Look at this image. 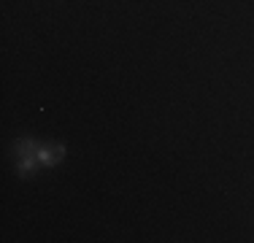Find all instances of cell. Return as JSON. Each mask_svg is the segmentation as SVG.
<instances>
[{
  "instance_id": "cell-1",
  "label": "cell",
  "mask_w": 254,
  "mask_h": 243,
  "mask_svg": "<svg viewBox=\"0 0 254 243\" xmlns=\"http://www.w3.org/2000/svg\"><path fill=\"white\" fill-rule=\"evenodd\" d=\"M38 141L35 138H19L14 146V154H16V173L22 176V179H27V176H33V170L41 165L38 160Z\"/></svg>"
},
{
  "instance_id": "cell-2",
  "label": "cell",
  "mask_w": 254,
  "mask_h": 243,
  "mask_svg": "<svg viewBox=\"0 0 254 243\" xmlns=\"http://www.w3.org/2000/svg\"><path fill=\"white\" fill-rule=\"evenodd\" d=\"M38 160L44 168H54L65 160V146L63 143H41L38 146Z\"/></svg>"
}]
</instances>
